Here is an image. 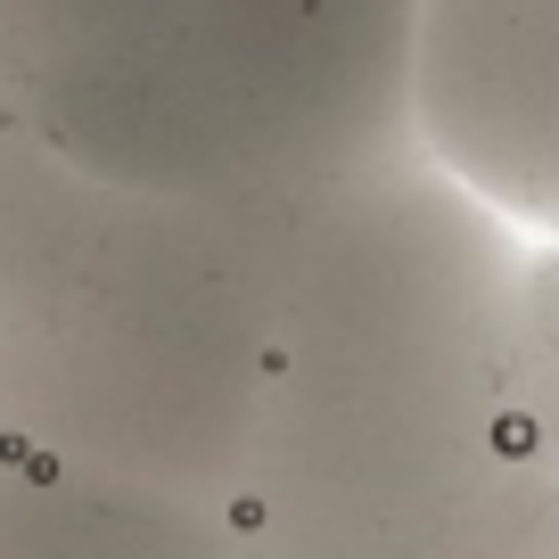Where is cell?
<instances>
[{
    "mask_svg": "<svg viewBox=\"0 0 559 559\" xmlns=\"http://www.w3.org/2000/svg\"><path fill=\"white\" fill-rule=\"evenodd\" d=\"M297 198L116 190L0 107V428L74 469L230 502Z\"/></svg>",
    "mask_w": 559,
    "mask_h": 559,
    "instance_id": "2",
    "label": "cell"
},
{
    "mask_svg": "<svg viewBox=\"0 0 559 559\" xmlns=\"http://www.w3.org/2000/svg\"><path fill=\"white\" fill-rule=\"evenodd\" d=\"M50 41V0H0V107H25Z\"/></svg>",
    "mask_w": 559,
    "mask_h": 559,
    "instance_id": "8",
    "label": "cell"
},
{
    "mask_svg": "<svg viewBox=\"0 0 559 559\" xmlns=\"http://www.w3.org/2000/svg\"><path fill=\"white\" fill-rule=\"evenodd\" d=\"M0 559H247L239 510L0 437Z\"/></svg>",
    "mask_w": 559,
    "mask_h": 559,
    "instance_id": "5",
    "label": "cell"
},
{
    "mask_svg": "<svg viewBox=\"0 0 559 559\" xmlns=\"http://www.w3.org/2000/svg\"><path fill=\"white\" fill-rule=\"evenodd\" d=\"M526 239L428 157L297 198L255 444L247 559H370L453 535L519 469Z\"/></svg>",
    "mask_w": 559,
    "mask_h": 559,
    "instance_id": "1",
    "label": "cell"
},
{
    "mask_svg": "<svg viewBox=\"0 0 559 559\" xmlns=\"http://www.w3.org/2000/svg\"><path fill=\"white\" fill-rule=\"evenodd\" d=\"M0 437H9V428H0Z\"/></svg>",
    "mask_w": 559,
    "mask_h": 559,
    "instance_id": "9",
    "label": "cell"
},
{
    "mask_svg": "<svg viewBox=\"0 0 559 559\" xmlns=\"http://www.w3.org/2000/svg\"><path fill=\"white\" fill-rule=\"evenodd\" d=\"M419 0H181L17 107L83 174L157 198H297L419 157Z\"/></svg>",
    "mask_w": 559,
    "mask_h": 559,
    "instance_id": "3",
    "label": "cell"
},
{
    "mask_svg": "<svg viewBox=\"0 0 559 559\" xmlns=\"http://www.w3.org/2000/svg\"><path fill=\"white\" fill-rule=\"evenodd\" d=\"M174 9L181 0H50V41H41L34 83L50 67H67V58H99V50H123V41L157 34ZM25 99H34V91H25Z\"/></svg>",
    "mask_w": 559,
    "mask_h": 559,
    "instance_id": "7",
    "label": "cell"
},
{
    "mask_svg": "<svg viewBox=\"0 0 559 559\" xmlns=\"http://www.w3.org/2000/svg\"><path fill=\"white\" fill-rule=\"evenodd\" d=\"M412 132L486 214L559 247V0H419Z\"/></svg>",
    "mask_w": 559,
    "mask_h": 559,
    "instance_id": "4",
    "label": "cell"
},
{
    "mask_svg": "<svg viewBox=\"0 0 559 559\" xmlns=\"http://www.w3.org/2000/svg\"><path fill=\"white\" fill-rule=\"evenodd\" d=\"M519 461L559 493V247H526L519 272Z\"/></svg>",
    "mask_w": 559,
    "mask_h": 559,
    "instance_id": "6",
    "label": "cell"
}]
</instances>
